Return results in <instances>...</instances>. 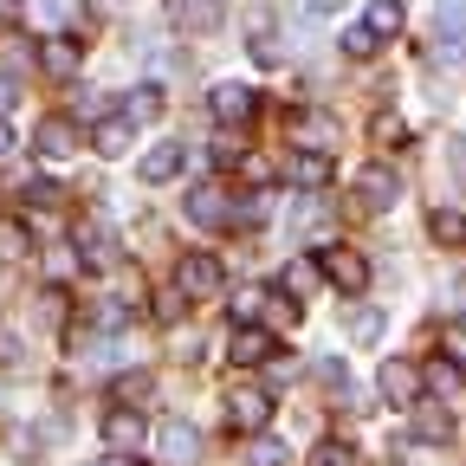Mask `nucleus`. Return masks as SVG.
<instances>
[{"instance_id":"obj_11","label":"nucleus","mask_w":466,"mask_h":466,"mask_svg":"<svg viewBox=\"0 0 466 466\" xmlns=\"http://www.w3.org/2000/svg\"><path fill=\"white\" fill-rule=\"evenodd\" d=\"M182 162H188V149H182V143H156V149L143 156V182H149V188L175 182V175H182Z\"/></svg>"},{"instance_id":"obj_29","label":"nucleus","mask_w":466,"mask_h":466,"mask_svg":"<svg viewBox=\"0 0 466 466\" xmlns=\"http://www.w3.org/2000/svg\"><path fill=\"white\" fill-rule=\"evenodd\" d=\"M279 285H285V291H291V299H299V291H311V285H318V266H311V259H291V266H285V279H279Z\"/></svg>"},{"instance_id":"obj_32","label":"nucleus","mask_w":466,"mask_h":466,"mask_svg":"<svg viewBox=\"0 0 466 466\" xmlns=\"http://www.w3.org/2000/svg\"><path fill=\"white\" fill-rule=\"evenodd\" d=\"M318 376H324V389H337V401L357 395V382H350V370H343V363H318Z\"/></svg>"},{"instance_id":"obj_22","label":"nucleus","mask_w":466,"mask_h":466,"mask_svg":"<svg viewBox=\"0 0 466 466\" xmlns=\"http://www.w3.org/2000/svg\"><path fill=\"white\" fill-rule=\"evenodd\" d=\"M370 137H376L382 149H401V143H408V124H401L395 110H376V116H370Z\"/></svg>"},{"instance_id":"obj_19","label":"nucleus","mask_w":466,"mask_h":466,"mask_svg":"<svg viewBox=\"0 0 466 466\" xmlns=\"http://www.w3.org/2000/svg\"><path fill=\"white\" fill-rule=\"evenodd\" d=\"M428 233L441 247H466V214H453V208H434L428 214Z\"/></svg>"},{"instance_id":"obj_6","label":"nucleus","mask_w":466,"mask_h":466,"mask_svg":"<svg viewBox=\"0 0 466 466\" xmlns=\"http://www.w3.org/2000/svg\"><path fill=\"white\" fill-rule=\"evenodd\" d=\"M208 104H214V116L233 130V124H247V116L259 110V97H253V85H214L208 91Z\"/></svg>"},{"instance_id":"obj_18","label":"nucleus","mask_w":466,"mask_h":466,"mask_svg":"<svg viewBox=\"0 0 466 466\" xmlns=\"http://www.w3.org/2000/svg\"><path fill=\"white\" fill-rule=\"evenodd\" d=\"M415 441H428V447L453 441V415L447 408H415Z\"/></svg>"},{"instance_id":"obj_3","label":"nucleus","mask_w":466,"mask_h":466,"mask_svg":"<svg viewBox=\"0 0 466 466\" xmlns=\"http://www.w3.org/2000/svg\"><path fill=\"white\" fill-rule=\"evenodd\" d=\"M227 421L247 428V434H259V428L272 421V395H266V389H233V395H227Z\"/></svg>"},{"instance_id":"obj_10","label":"nucleus","mask_w":466,"mask_h":466,"mask_svg":"<svg viewBox=\"0 0 466 466\" xmlns=\"http://www.w3.org/2000/svg\"><path fill=\"white\" fill-rule=\"evenodd\" d=\"M104 441H110V453L143 447V415H137V408H110V415H104Z\"/></svg>"},{"instance_id":"obj_2","label":"nucleus","mask_w":466,"mask_h":466,"mask_svg":"<svg viewBox=\"0 0 466 466\" xmlns=\"http://www.w3.org/2000/svg\"><path fill=\"white\" fill-rule=\"evenodd\" d=\"M318 272H324L337 291H363V285H370V259L350 253V247H324V253H318Z\"/></svg>"},{"instance_id":"obj_38","label":"nucleus","mask_w":466,"mask_h":466,"mask_svg":"<svg viewBox=\"0 0 466 466\" xmlns=\"http://www.w3.org/2000/svg\"><path fill=\"white\" fill-rule=\"evenodd\" d=\"M447 357H453V363L466 370V330H453V337H447Z\"/></svg>"},{"instance_id":"obj_36","label":"nucleus","mask_w":466,"mask_h":466,"mask_svg":"<svg viewBox=\"0 0 466 466\" xmlns=\"http://www.w3.org/2000/svg\"><path fill=\"white\" fill-rule=\"evenodd\" d=\"M233 220H266V201H259V195H247L240 208H233Z\"/></svg>"},{"instance_id":"obj_34","label":"nucleus","mask_w":466,"mask_h":466,"mask_svg":"<svg viewBox=\"0 0 466 466\" xmlns=\"http://www.w3.org/2000/svg\"><path fill=\"white\" fill-rule=\"evenodd\" d=\"M240 182H259V188H266V182H272V162H266V156H240Z\"/></svg>"},{"instance_id":"obj_33","label":"nucleus","mask_w":466,"mask_h":466,"mask_svg":"<svg viewBox=\"0 0 466 466\" xmlns=\"http://www.w3.org/2000/svg\"><path fill=\"white\" fill-rule=\"evenodd\" d=\"M376 46H382V39H370L363 26H350V33H343V52H350V58H370Z\"/></svg>"},{"instance_id":"obj_15","label":"nucleus","mask_w":466,"mask_h":466,"mask_svg":"<svg viewBox=\"0 0 466 466\" xmlns=\"http://www.w3.org/2000/svg\"><path fill=\"white\" fill-rule=\"evenodd\" d=\"M363 33L370 39H395L401 33V0H370V7H363Z\"/></svg>"},{"instance_id":"obj_13","label":"nucleus","mask_w":466,"mask_h":466,"mask_svg":"<svg viewBox=\"0 0 466 466\" xmlns=\"http://www.w3.org/2000/svg\"><path fill=\"white\" fill-rule=\"evenodd\" d=\"M39 72H52V78H78V39H46L39 46Z\"/></svg>"},{"instance_id":"obj_25","label":"nucleus","mask_w":466,"mask_h":466,"mask_svg":"<svg viewBox=\"0 0 466 466\" xmlns=\"http://www.w3.org/2000/svg\"><path fill=\"white\" fill-rule=\"evenodd\" d=\"M110 395H116V408H137V401L149 395V376H143V370H130V376H116V382H110Z\"/></svg>"},{"instance_id":"obj_37","label":"nucleus","mask_w":466,"mask_h":466,"mask_svg":"<svg viewBox=\"0 0 466 466\" xmlns=\"http://www.w3.org/2000/svg\"><path fill=\"white\" fill-rule=\"evenodd\" d=\"M447 162H453V175L466 182V137H453V149H447Z\"/></svg>"},{"instance_id":"obj_12","label":"nucleus","mask_w":466,"mask_h":466,"mask_svg":"<svg viewBox=\"0 0 466 466\" xmlns=\"http://www.w3.org/2000/svg\"><path fill=\"white\" fill-rule=\"evenodd\" d=\"M460 382H466V370H460L453 357H434V363L421 370V389H428L434 401H453V395H460Z\"/></svg>"},{"instance_id":"obj_31","label":"nucleus","mask_w":466,"mask_h":466,"mask_svg":"<svg viewBox=\"0 0 466 466\" xmlns=\"http://www.w3.org/2000/svg\"><path fill=\"white\" fill-rule=\"evenodd\" d=\"M441 26H447V39H453V46L466 39V0H441Z\"/></svg>"},{"instance_id":"obj_39","label":"nucleus","mask_w":466,"mask_h":466,"mask_svg":"<svg viewBox=\"0 0 466 466\" xmlns=\"http://www.w3.org/2000/svg\"><path fill=\"white\" fill-rule=\"evenodd\" d=\"M97 466H149V460H137V453H104Z\"/></svg>"},{"instance_id":"obj_7","label":"nucleus","mask_w":466,"mask_h":466,"mask_svg":"<svg viewBox=\"0 0 466 466\" xmlns=\"http://www.w3.org/2000/svg\"><path fill=\"white\" fill-rule=\"evenodd\" d=\"M376 382H382V395H389L395 408L421 395V370H415V363H401V357H389V363L376 370Z\"/></svg>"},{"instance_id":"obj_14","label":"nucleus","mask_w":466,"mask_h":466,"mask_svg":"<svg viewBox=\"0 0 466 466\" xmlns=\"http://www.w3.org/2000/svg\"><path fill=\"white\" fill-rule=\"evenodd\" d=\"M272 330H259V324H240V330H233V363H266L272 357Z\"/></svg>"},{"instance_id":"obj_23","label":"nucleus","mask_w":466,"mask_h":466,"mask_svg":"<svg viewBox=\"0 0 466 466\" xmlns=\"http://www.w3.org/2000/svg\"><path fill=\"white\" fill-rule=\"evenodd\" d=\"M343 330L357 337V343H376V337H382V311H376V305H357V311L343 318Z\"/></svg>"},{"instance_id":"obj_41","label":"nucleus","mask_w":466,"mask_h":466,"mask_svg":"<svg viewBox=\"0 0 466 466\" xmlns=\"http://www.w3.org/2000/svg\"><path fill=\"white\" fill-rule=\"evenodd\" d=\"M14 149V130H7V116H0V156H7Z\"/></svg>"},{"instance_id":"obj_4","label":"nucleus","mask_w":466,"mask_h":466,"mask_svg":"<svg viewBox=\"0 0 466 466\" xmlns=\"http://www.w3.org/2000/svg\"><path fill=\"white\" fill-rule=\"evenodd\" d=\"M156 447H162V460H175V466H188V460L201 453V434H195V421H182V415H168V421L156 428Z\"/></svg>"},{"instance_id":"obj_30","label":"nucleus","mask_w":466,"mask_h":466,"mask_svg":"<svg viewBox=\"0 0 466 466\" xmlns=\"http://www.w3.org/2000/svg\"><path fill=\"white\" fill-rule=\"evenodd\" d=\"M285 460H291V447H285V441H272V434H259V441H253V466H285Z\"/></svg>"},{"instance_id":"obj_9","label":"nucleus","mask_w":466,"mask_h":466,"mask_svg":"<svg viewBox=\"0 0 466 466\" xmlns=\"http://www.w3.org/2000/svg\"><path fill=\"white\" fill-rule=\"evenodd\" d=\"M168 20H175V33H214L220 26V0H175Z\"/></svg>"},{"instance_id":"obj_24","label":"nucleus","mask_w":466,"mask_h":466,"mask_svg":"<svg viewBox=\"0 0 466 466\" xmlns=\"http://www.w3.org/2000/svg\"><path fill=\"white\" fill-rule=\"evenodd\" d=\"M130 149V124H124V116H104V124H97V156H124Z\"/></svg>"},{"instance_id":"obj_17","label":"nucleus","mask_w":466,"mask_h":466,"mask_svg":"<svg viewBox=\"0 0 466 466\" xmlns=\"http://www.w3.org/2000/svg\"><path fill=\"white\" fill-rule=\"evenodd\" d=\"M188 220L220 227V220H227V195H220V188H188Z\"/></svg>"},{"instance_id":"obj_21","label":"nucleus","mask_w":466,"mask_h":466,"mask_svg":"<svg viewBox=\"0 0 466 466\" xmlns=\"http://www.w3.org/2000/svg\"><path fill=\"white\" fill-rule=\"evenodd\" d=\"M291 182H299V188H324V182H330V162L299 149V156H291Z\"/></svg>"},{"instance_id":"obj_1","label":"nucleus","mask_w":466,"mask_h":466,"mask_svg":"<svg viewBox=\"0 0 466 466\" xmlns=\"http://www.w3.org/2000/svg\"><path fill=\"white\" fill-rule=\"evenodd\" d=\"M220 285H227V272H220L214 253H188L182 266H175V291H182V299H214Z\"/></svg>"},{"instance_id":"obj_5","label":"nucleus","mask_w":466,"mask_h":466,"mask_svg":"<svg viewBox=\"0 0 466 466\" xmlns=\"http://www.w3.org/2000/svg\"><path fill=\"white\" fill-rule=\"evenodd\" d=\"M291 143H305V156H324L337 143V116L330 110H305V116H291Z\"/></svg>"},{"instance_id":"obj_35","label":"nucleus","mask_w":466,"mask_h":466,"mask_svg":"<svg viewBox=\"0 0 466 466\" xmlns=\"http://www.w3.org/2000/svg\"><path fill=\"white\" fill-rule=\"evenodd\" d=\"M0 253L20 259V253H26V233H20V227H0Z\"/></svg>"},{"instance_id":"obj_8","label":"nucleus","mask_w":466,"mask_h":466,"mask_svg":"<svg viewBox=\"0 0 466 466\" xmlns=\"http://www.w3.org/2000/svg\"><path fill=\"white\" fill-rule=\"evenodd\" d=\"M357 188H363V208H395V195H401V182H395V168H382V162H370L363 175H357Z\"/></svg>"},{"instance_id":"obj_20","label":"nucleus","mask_w":466,"mask_h":466,"mask_svg":"<svg viewBox=\"0 0 466 466\" xmlns=\"http://www.w3.org/2000/svg\"><path fill=\"white\" fill-rule=\"evenodd\" d=\"M156 116H162V91H156V85L130 91V104H124V124H156Z\"/></svg>"},{"instance_id":"obj_28","label":"nucleus","mask_w":466,"mask_h":466,"mask_svg":"<svg viewBox=\"0 0 466 466\" xmlns=\"http://www.w3.org/2000/svg\"><path fill=\"white\" fill-rule=\"evenodd\" d=\"M311 466H357V453H350V441H318Z\"/></svg>"},{"instance_id":"obj_16","label":"nucleus","mask_w":466,"mask_h":466,"mask_svg":"<svg viewBox=\"0 0 466 466\" xmlns=\"http://www.w3.org/2000/svg\"><path fill=\"white\" fill-rule=\"evenodd\" d=\"M72 149H78L72 116H46V124H39V156H72Z\"/></svg>"},{"instance_id":"obj_27","label":"nucleus","mask_w":466,"mask_h":466,"mask_svg":"<svg viewBox=\"0 0 466 466\" xmlns=\"http://www.w3.org/2000/svg\"><path fill=\"white\" fill-rule=\"evenodd\" d=\"M227 305H233V318H240V324H253V318L266 311V285H247V291H233Z\"/></svg>"},{"instance_id":"obj_26","label":"nucleus","mask_w":466,"mask_h":466,"mask_svg":"<svg viewBox=\"0 0 466 466\" xmlns=\"http://www.w3.org/2000/svg\"><path fill=\"white\" fill-rule=\"evenodd\" d=\"M0 66H7V72L39 66V46H26V39H0Z\"/></svg>"},{"instance_id":"obj_40","label":"nucleus","mask_w":466,"mask_h":466,"mask_svg":"<svg viewBox=\"0 0 466 466\" xmlns=\"http://www.w3.org/2000/svg\"><path fill=\"white\" fill-rule=\"evenodd\" d=\"M305 7H311V14H337V7H343V0H305Z\"/></svg>"}]
</instances>
